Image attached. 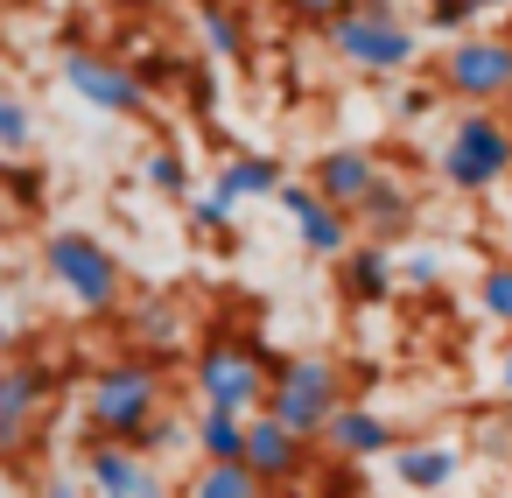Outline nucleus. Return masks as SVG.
Segmentation results:
<instances>
[{"label": "nucleus", "instance_id": "5701e85b", "mask_svg": "<svg viewBox=\"0 0 512 498\" xmlns=\"http://www.w3.org/2000/svg\"><path fill=\"white\" fill-rule=\"evenodd\" d=\"M141 183H148L155 197H169V204H190V197H197L183 148H148V155H141Z\"/></svg>", "mask_w": 512, "mask_h": 498}, {"label": "nucleus", "instance_id": "b1692460", "mask_svg": "<svg viewBox=\"0 0 512 498\" xmlns=\"http://www.w3.org/2000/svg\"><path fill=\"white\" fill-rule=\"evenodd\" d=\"M29 148H36V113H29V99H22L8 78H0V155L22 162Z\"/></svg>", "mask_w": 512, "mask_h": 498}, {"label": "nucleus", "instance_id": "473e14b6", "mask_svg": "<svg viewBox=\"0 0 512 498\" xmlns=\"http://www.w3.org/2000/svg\"><path fill=\"white\" fill-rule=\"evenodd\" d=\"M491 386L512 400V344H498V358H491Z\"/></svg>", "mask_w": 512, "mask_h": 498}, {"label": "nucleus", "instance_id": "9d476101", "mask_svg": "<svg viewBox=\"0 0 512 498\" xmlns=\"http://www.w3.org/2000/svg\"><path fill=\"white\" fill-rule=\"evenodd\" d=\"M78 470H85L92 498H176L169 477L155 470V456L134 449V442H106V435H92V442L78 449Z\"/></svg>", "mask_w": 512, "mask_h": 498}, {"label": "nucleus", "instance_id": "a211bd4d", "mask_svg": "<svg viewBox=\"0 0 512 498\" xmlns=\"http://www.w3.org/2000/svg\"><path fill=\"white\" fill-rule=\"evenodd\" d=\"M246 421H253V414H225V407H197V421H190V442H197V463H239V456H246Z\"/></svg>", "mask_w": 512, "mask_h": 498}, {"label": "nucleus", "instance_id": "cd10ccee", "mask_svg": "<svg viewBox=\"0 0 512 498\" xmlns=\"http://www.w3.org/2000/svg\"><path fill=\"white\" fill-rule=\"evenodd\" d=\"M435 281H442V253L435 246H421V253L400 260V288H435Z\"/></svg>", "mask_w": 512, "mask_h": 498}, {"label": "nucleus", "instance_id": "9b49d317", "mask_svg": "<svg viewBox=\"0 0 512 498\" xmlns=\"http://www.w3.org/2000/svg\"><path fill=\"white\" fill-rule=\"evenodd\" d=\"M274 204L288 211V225H295V239H302L309 260H330V267H337V260L358 246V218H351L344 204H330L316 183H281Z\"/></svg>", "mask_w": 512, "mask_h": 498}, {"label": "nucleus", "instance_id": "2f4dec72", "mask_svg": "<svg viewBox=\"0 0 512 498\" xmlns=\"http://www.w3.org/2000/svg\"><path fill=\"white\" fill-rule=\"evenodd\" d=\"M428 106H435V92H428V85H407V92L393 99V113H400V120H421Z\"/></svg>", "mask_w": 512, "mask_h": 498}, {"label": "nucleus", "instance_id": "f8f14e48", "mask_svg": "<svg viewBox=\"0 0 512 498\" xmlns=\"http://www.w3.org/2000/svg\"><path fill=\"white\" fill-rule=\"evenodd\" d=\"M309 449H316V442H309V435H295L288 421L253 414V421H246V456H239V463H246L260 484H274V491H281V484H302V477H309V463H316Z\"/></svg>", "mask_w": 512, "mask_h": 498}, {"label": "nucleus", "instance_id": "7ed1b4c3", "mask_svg": "<svg viewBox=\"0 0 512 498\" xmlns=\"http://www.w3.org/2000/svg\"><path fill=\"white\" fill-rule=\"evenodd\" d=\"M43 274L71 295V309H85V316H120L127 309V267H120V253L99 239V232H85V225H57V232H43Z\"/></svg>", "mask_w": 512, "mask_h": 498}, {"label": "nucleus", "instance_id": "72a5a7b5", "mask_svg": "<svg viewBox=\"0 0 512 498\" xmlns=\"http://www.w3.org/2000/svg\"><path fill=\"white\" fill-rule=\"evenodd\" d=\"M8 351H15V323H8V316H0V358H8Z\"/></svg>", "mask_w": 512, "mask_h": 498}, {"label": "nucleus", "instance_id": "2eb2a0df", "mask_svg": "<svg viewBox=\"0 0 512 498\" xmlns=\"http://www.w3.org/2000/svg\"><path fill=\"white\" fill-rule=\"evenodd\" d=\"M337 288H344V302H358V309L386 302V295L400 288V260H393V246H379V239H358V246L337 260Z\"/></svg>", "mask_w": 512, "mask_h": 498}, {"label": "nucleus", "instance_id": "4468645a", "mask_svg": "<svg viewBox=\"0 0 512 498\" xmlns=\"http://www.w3.org/2000/svg\"><path fill=\"white\" fill-rule=\"evenodd\" d=\"M379 176H386V162H379L372 148H351V141H344V148H323L316 169H309V183H316L330 204H344V211H358Z\"/></svg>", "mask_w": 512, "mask_h": 498}, {"label": "nucleus", "instance_id": "20e7f679", "mask_svg": "<svg viewBox=\"0 0 512 498\" xmlns=\"http://www.w3.org/2000/svg\"><path fill=\"white\" fill-rule=\"evenodd\" d=\"M274 365L253 337H204L197 358H190V379H197V400L204 407H225V414H267V393H274Z\"/></svg>", "mask_w": 512, "mask_h": 498}, {"label": "nucleus", "instance_id": "7c9ffc66", "mask_svg": "<svg viewBox=\"0 0 512 498\" xmlns=\"http://www.w3.org/2000/svg\"><path fill=\"white\" fill-rule=\"evenodd\" d=\"M85 491H92L85 470H78V477H71V470H50V477L36 484V498H85Z\"/></svg>", "mask_w": 512, "mask_h": 498}, {"label": "nucleus", "instance_id": "f03ea898", "mask_svg": "<svg viewBox=\"0 0 512 498\" xmlns=\"http://www.w3.org/2000/svg\"><path fill=\"white\" fill-rule=\"evenodd\" d=\"M169 414V379L148 351L134 358H106L92 379H85V428L106 435V442H148V428Z\"/></svg>", "mask_w": 512, "mask_h": 498}, {"label": "nucleus", "instance_id": "ddd939ff", "mask_svg": "<svg viewBox=\"0 0 512 498\" xmlns=\"http://www.w3.org/2000/svg\"><path fill=\"white\" fill-rule=\"evenodd\" d=\"M323 449H330L337 463H372V456H393L400 442H393V421H386L379 407L344 400V407L330 414V428H323Z\"/></svg>", "mask_w": 512, "mask_h": 498}, {"label": "nucleus", "instance_id": "f257e3e1", "mask_svg": "<svg viewBox=\"0 0 512 498\" xmlns=\"http://www.w3.org/2000/svg\"><path fill=\"white\" fill-rule=\"evenodd\" d=\"M323 43L358 78H407L414 57H421V29L407 22L400 0H344L323 22Z\"/></svg>", "mask_w": 512, "mask_h": 498}, {"label": "nucleus", "instance_id": "bb28decb", "mask_svg": "<svg viewBox=\"0 0 512 498\" xmlns=\"http://www.w3.org/2000/svg\"><path fill=\"white\" fill-rule=\"evenodd\" d=\"M421 22L435 29V36H470V22H477V8H470V0H421Z\"/></svg>", "mask_w": 512, "mask_h": 498}, {"label": "nucleus", "instance_id": "c9c22d12", "mask_svg": "<svg viewBox=\"0 0 512 498\" xmlns=\"http://www.w3.org/2000/svg\"><path fill=\"white\" fill-rule=\"evenodd\" d=\"M0 197H8V155H0Z\"/></svg>", "mask_w": 512, "mask_h": 498}, {"label": "nucleus", "instance_id": "6ab92c4d", "mask_svg": "<svg viewBox=\"0 0 512 498\" xmlns=\"http://www.w3.org/2000/svg\"><path fill=\"white\" fill-rule=\"evenodd\" d=\"M456 463H463V456H456L449 442H400V449H393V477H400L407 491H442V484L456 477Z\"/></svg>", "mask_w": 512, "mask_h": 498}, {"label": "nucleus", "instance_id": "f704fd0d", "mask_svg": "<svg viewBox=\"0 0 512 498\" xmlns=\"http://www.w3.org/2000/svg\"><path fill=\"white\" fill-rule=\"evenodd\" d=\"M470 8H477V15H498V8H512V0H470Z\"/></svg>", "mask_w": 512, "mask_h": 498}, {"label": "nucleus", "instance_id": "423d86ee", "mask_svg": "<svg viewBox=\"0 0 512 498\" xmlns=\"http://www.w3.org/2000/svg\"><path fill=\"white\" fill-rule=\"evenodd\" d=\"M512 176V127L491 106H463L449 141H442V183L463 197H484Z\"/></svg>", "mask_w": 512, "mask_h": 498}, {"label": "nucleus", "instance_id": "c756f323", "mask_svg": "<svg viewBox=\"0 0 512 498\" xmlns=\"http://www.w3.org/2000/svg\"><path fill=\"white\" fill-rule=\"evenodd\" d=\"M274 8H281L288 22H302V29H323V22L344 8V0H274Z\"/></svg>", "mask_w": 512, "mask_h": 498}, {"label": "nucleus", "instance_id": "412c9836", "mask_svg": "<svg viewBox=\"0 0 512 498\" xmlns=\"http://www.w3.org/2000/svg\"><path fill=\"white\" fill-rule=\"evenodd\" d=\"M183 498H274V484H260L246 463H197Z\"/></svg>", "mask_w": 512, "mask_h": 498}, {"label": "nucleus", "instance_id": "393cba45", "mask_svg": "<svg viewBox=\"0 0 512 498\" xmlns=\"http://www.w3.org/2000/svg\"><path fill=\"white\" fill-rule=\"evenodd\" d=\"M477 309H484V323H498L512 337V260H491L477 274Z\"/></svg>", "mask_w": 512, "mask_h": 498}, {"label": "nucleus", "instance_id": "0eeeda50", "mask_svg": "<svg viewBox=\"0 0 512 498\" xmlns=\"http://www.w3.org/2000/svg\"><path fill=\"white\" fill-rule=\"evenodd\" d=\"M435 92L463 99V106H498L512 99V36H456L442 50Z\"/></svg>", "mask_w": 512, "mask_h": 498}, {"label": "nucleus", "instance_id": "aec40b11", "mask_svg": "<svg viewBox=\"0 0 512 498\" xmlns=\"http://www.w3.org/2000/svg\"><path fill=\"white\" fill-rule=\"evenodd\" d=\"M127 330H134V344L169 351V344L183 337V309H176L169 295H134V302H127Z\"/></svg>", "mask_w": 512, "mask_h": 498}, {"label": "nucleus", "instance_id": "c85d7f7f", "mask_svg": "<svg viewBox=\"0 0 512 498\" xmlns=\"http://www.w3.org/2000/svg\"><path fill=\"white\" fill-rule=\"evenodd\" d=\"M8 204H43V169H29V162H8Z\"/></svg>", "mask_w": 512, "mask_h": 498}, {"label": "nucleus", "instance_id": "a878e982", "mask_svg": "<svg viewBox=\"0 0 512 498\" xmlns=\"http://www.w3.org/2000/svg\"><path fill=\"white\" fill-rule=\"evenodd\" d=\"M183 211H190V232H197V239H225V232H232V211H239V197H225V190L211 183V190H197Z\"/></svg>", "mask_w": 512, "mask_h": 498}, {"label": "nucleus", "instance_id": "39448f33", "mask_svg": "<svg viewBox=\"0 0 512 498\" xmlns=\"http://www.w3.org/2000/svg\"><path fill=\"white\" fill-rule=\"evenodd\" d=\"M344 400H351V393H344V365H337V358H323V351H295V358L274 365L267 414L288 421L295 435L323 442V428H330V414H337Z\"/></svg>", "mask_w": 512, "mask_h": 498}, {"label": "nucleus", "instance_id": "dca6fc26", "mask_svg": "<svg viewBox=\"0 0 512 498\" xmlns=\"http://www.w3.org/2000/svg\"><path fill=\"white\" fill-rule=\"evenodd\" d=\"M358 218V239H379V246H400L407 232H414V218H421V204H414V190L400 183V176H379L372 183V197L351 211Z\"/></svg>", "mask_w": 512, "mask_h": 498}, {"label": "nucleus", "instance_id": "1a4fd4ad", "mask_svg": "<svg viewBox=\"0 0 512 498\" xmlns=\"http://www.w3.org/2000/svg\"><path fill=\"white\" fill-rule=\"evenodd\" d=\"M50 393H57L50 365H36V358H0V463H15V456L36 442V428H43V414H50Z\"/></svg>", "mask_w": 512, "mask_h": 498}, {"label": "nucleus", "instance_id": "f3484780", "mask_svg": "<svg viewBox=\"0 0 512 498\" xmlns=\"http://www.w3.org/2000/svg\"><path fill=\"white\" fill-rule=\"evenodd\" d=\"M225 197H239V204H253V197H281V183H288V169L274 162V155H225L218 162V176H211Z\"/></svg>", "mask_w": 512, "mask_h": 498}, {"label": "nucleus", "instance_id": "4be33fe9", "mask_svg": "<svg viewBox=\"0 0 512 498\" xmlns=\"http://www.w3.org/2000/svg\"><path fill=\"white\" fill-rule=\"evenodd\" d=\"M197 36H204V50H211V57L246 64V22H239L232 0H197Z\"/></svg>", "mask_w": 512, "mask_h": 498}, {"label": "nucleus", "instance_id": "6e6552de", "mask_svg": "<svg viewBox=\"0 0 512 498\" xmlns=\"http://www.w3.org/2000/svg\"><path fill=\"white\" fill-rule=\"evenodd\" d=\"M64 85L92 106V113H113V120H141L155 99H148V78L134 71V64H120V57H106V50H85V43H71L64 50Z\"/></svg>", "mask_w": 512, "mask_h": 498}]
</instances>
